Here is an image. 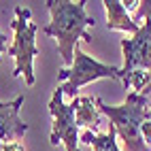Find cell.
<instances>
[{
  "instance_id": "6da1fadb",
  "label": "cell",
  "mask_w": 151,
  "mask_h": 151,
  "mask_svg": "<svg viewBox=\"0 0 151 151\" xmlns=\"http://www.w3.org/2000/svg\"><path fill=\"white\" fill-rule=\"evenodd\" d=\"M47 6H49V13H51V22L43 28V32L58 41L62 62L68 66L75 60L77 43L92 41V36L87 34V28L94 26V19L85 13V0H79V2L47 0Z\"/></svg>"
},
{
  "instance_id": "7a4b0ae2",
  "label": "cell",
  "mask_w": 151,
  "mask_h": 151,
  "mask_svg": "<svg viewBox=\"0 0 151 151\" xmlns=\"http://www.w3.org/2000/svg\"><path fill=\"white\" fill-rule=\"evenodd\" d=\"M149 102L151 100L138 92H130L126 102L119 106H111L102 98H96L98 111L109 117L117 136L124 140L126 151H151L143 138V124L151 119Z\"/></svg>"
},
{
  "instance_id": "3957f363",
  "label": "cell",
  "mask_w": 151,
  "mask_h": 151,
  "mask_svg": "<svg viewBox=\"0 0 151 151\" xmlns=\"http://www.w3.org/2000/svg\"><path fill=\"white\" fill-rule=\"evenodd\" d=\"M32 13L26 6H15V22H11V28L15 32L13 45L6 49L9 55L15 58V73L13 77L26 79V85H34V73H32V62L41 53L36 47V32L38 26L32 22Z\"/></svg>"
},
{
  "instance_id": "277c9868",
  "label": "cell",
  "mask_w": 151,
  "mask_h": 151,
  "mask_svg": "<svg viewBox=\"0 0 151 151\" xmlns=\"http://www.w3.org/2000/svg\"><path fill=\"white\" fill-rule=\"evenodd\" d=\"M58 79L64 81L62 85V92L64 96H70V98H77V92L81 85H87L96 81V79H115V81H122L124 75H122V68L117 66H109V64H102L94 60L92 55H87L81 47H75V60H73V66L70 68H62L58 73Z\"/></svg>"
},
{
  "instance_id": "5b68a950",
  "label": "cell",
  "mask_w": 151,
  "mask_h": 151,
  "mask_svg": "<svg viewBox=\"0 0 151 151\" xmlns=\"http://www.w3.org/2000/svg\"><path fill=\"white\" fill-rule=\"evenodd\" d=\"M49 113L53 117L51 145L64 143L66 151H79V128L75 122V109L73 104H64V92L60 85L58 89H53V96L49 100Z\"/></svg>"
},
{
  "instance_id": "8992f818",
  "label": "cell",
  "mask_w": 151,
  "mask_h": 151,
  "mask_svg": "<svg viewBox=\"0 0 151 151\" xmlns=\"http://www.w3.org/2000/svg\"><path fill=\"white\" fill-rule=\"evenodd\" d=\"M122 49L126 60L122 68L124 77L134 70H151V15L145 19L143 28L132 38H122Z\"/></svg>"
},
{
  "instance_id": "52a82bcc",
  "label": "cell",
  "mask_w": 151,
  "mask_h": 151,
  "mask_svg": "<svg viewBox=\"0 0 151 151\" xmlns=\"http://www.w3.org/2000/svg\"><path fill=\"white\" fill-rule=\"evenodd\" d=\"M22 104H24V96H17L11 102H0V151H2L4 140L17 143L28 132V124L22 122V117H19Z\"/></svg>"
},
{
  "instance_id": "ba28073f",
  "label": "cell",
  "mask_w": 151,
  "mask_h": 151,
  "mask_svg": "<svg viewBox=\"0 0 151 151\" xmlns=\"http://www.w3.org/2000/svg\"><path fill=\"white\" fill-rule=\"evenodd\" d=\"M104 13H106V28L109 30H124V32H138V24H134V19L128 15L124 2L119 0H104Z\"/></svg>"
},
{
  "instance_id": "9c48e42d",
  "label": "cell",
  "mask_w": 151,
  "mask_h": 151,
  "mask_svg": "<svg viewBox=\"0 0 151 151\" xmlns=\"http://www.w3.org/2000/svg\"><path fill=\"white\" fill-rule=\"evenodd\" d=\"M70 104H73V109H75L77 128H92V130H98V126H100V111H98V104H96V98L77 96Z\"/></svg>"
},
{
  "instance_id": "30bf717a",
  "label": "cell",
  "mask_w": 151,
  "mask_h": 151,
  "mask_svg": "<svg viewBox=\"0 0 151 151\" xmlns=\"http://www.w3.org/2000/svg\"><path fill=\"white\" fill-rule=\"evenodd\" d=\"M81 140L92 147V151H119V147H117V132H115L113 126H111L109 132H104V134H96V132H89L87 130V132H83Z\"/></svg>"
},
{
  "instance_id": "8fae6325",
  "label": "cell",
  "mask_w": 151,
  "mask_h": 151,
  "mask_svg": "<svg viewBox=\"0 0 151 151\" xmlns=\"http://www.w3.org/2000/svg\"><path fill=\"white\" fill-rule=\"evenodd\" d=\"M149 15H151V0H143L140 6L136 9V15L132 19H134V24H138V19H147Z\"/></svg>"
},
{
  "instance_id": "7c38bea8",
  "label": "cell",
  "mask_w": 151,
  "mask_h": 151,
  "mask_svg": "<svg viewBox=\"0 0 151 151\" xmlns=\"http://www.w3.org/2000/svg\"><path fill=\"white\" fill-rule=\"evenodd\" d=\"M143 138H145V143L151 147V119L143 124Z\"/></svg>"
},
{
  "instance_id": "4fadbf2b",
  "label": "cell",
  "mask_w": 151,
  "mask_h": 151,
  "mask_svg": "<svg viewBox=\"0 0 151 151\" xmlns=\"http://www.w3.org/2000/svg\"><path fill=\"white\" fill-rule=\"evenodd\" d=\"M2 151H24V147L19 143H4L2 145Z\"/></svg>"
},
{
  "instance_id": "5bb4252c",
  "label": "cell",
  "mask_w": 151,
  "mask_h": 151,
  "mask_svg": "<svg viewBox=\"0 0 151 151\" xmlns=\"http://www.w3.org/2000/svg\"><path fill=\"white\" fill-rule=\"evenodd\" d=\"M6 49H9V47H6V34L0 30V58H2V53L6 51Z\"/></svg>"
},
{
  "instance_id": "9a60e30c",
  "label": "cell",
  "mask_w": 151,
  "mask_h": 151,
  "mask_svg": "<svg viewBox=\"0 0 151 151\" xmlns=\"http://www.w3.org/2000/svg\"><path fill=\"white\" fill-rule=\"evenodd\" d=\"M140 94H143V96H147V98L151 96V73H149V83L145 85V89H143V92H140Z\"/></svg>"
},
{
  "instance_id": "2e32d148",
  "label": "cell",
  "mask_w": 151,
  "mask_h": 151,
  "mask_svg": "<svg viewBox=\"0 0 151 151\" xmlns=\"http://www.w3.org/2000/svg\"><path fill=\"white\" fill-rule=\"evenodd\" d=\"M149 111H151V102H149Z\"/></svg>"
}]
</instances>
